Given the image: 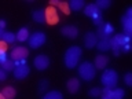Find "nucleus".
I'll use <instances>...</instances> for the list:
<instances>
[{
  "mask_svg": "<svg viewBox=\"0 0 132 99\" xmlns=\"http://www.w3.org/2000/svg\"><path fill=\"white\" fill-rule=\"evenodd\" d=\"M3 33H4V30H3L2 28H0V40H2V36H3Z\"/></svg>",
  "mask_w": 132,
  "mask_h": 99,
  "instance_id": "obj_38",
  "label": "nucleus"
},
{
  "mask_svg": "<svg viewBox=\"0 0 132 99\" xmlns=\"http://www.w3.org/2000/svg\"><path fill=\"white\" fill-rule=\"evenodd\" d=\"M113 37H114V40L117 41V44H118V45H121V47H122L124 44L129 43V40H131V37L125 36L124 33H118V35H114Z\"/></svg>",
  "mask_w": 132,
  "mask_h": 99,
  "instance_id": "obj_25",
  "label": "nucleus"
},
{
  "mask_svg": "<svg viewBox=\"0 0 132 99\" xmlns=\"http://www.w3.org/2000/svg\"><path fill=\"white\" fill-rule=\"evenodd\" d=\"M124 82H125L128 87L132 85V73H127L125 76H124Z\"/></svg>",
  "mask_w": 132,
  "mask_h": 99,
  "instance_id": "obj_33",
  "label": "nucleus"
},
{
  "mask_svg": "<svg viewBox=\"0 0 132 99\" xmlns=\"http://www.w3.org/2000/svg\"><path fill=\"white\" fill-rule=\"evenodd\" d=\"M68 6H69L70 11H78L85 7V3H84V0H70Z\"/></svg>",
  "mask_w": 132,
  "mask_h": 99,
  "instance_id": "obj_19",
  "label": "nucleus"
},
{
  "mask_svg": "<svg viewBox=\"0 0 132 99\" xmlns=\"http://www.w3.org/2000/svg\"><path fill=\"white\" fill-rule=\"evenodd\" d=\"M2 95L6 99H14L16 96V89L14 88V87H11V85L4 87V88L2 89Z\"/></svg>",
  "mask_w": 132,
  "mask_h": 99,
  "instance_id": "obj_18",
  "label": "nucleus"
},
{
  "mask_svg": "<svg viewBox=\"0 0 132 99\" xmlns=\"http://www.w3.org/2000/svg\"><path fill=\"white\" fill-rule=\"evenodd\" d=\"M96 48L99 50V51H102V52L110 51V43H109V40H98Z\"/></svg>",
  "mask_w": 132,
  "mask_h": 99,
  "instance_id": "obj_27",
  "label": "nucleus"
},
{
  "mask_svg": "<svg viewBox=\"0 0 132 99\" xmlns=\"http://www.w3.org/2000/svg\"><path fill=\"white\" fill-rule=\"evenodd\" d=\"M94 4L99 8V10H106V8H109L111 6V2L110 0H96Z\"/></svg>",
  "mask_w": 132,
  "mask_h": 99,
  "instance_id": "obj_29",
  "label": "nucleus"
},
{
  "mask_svg": "<svg viewBox=\"0 0 132 99\" xmlns=\"http://www.w3.org/2000/svg\"><path fill=\"white\" fill-rule=\"evenodd\" d=\"M98 44V37L95 32H87L84 35V45L87 50H91L94 47H96Z\"/></svg>",
  "mask_w": 132,
  "mask_h": 99,
  "instance_id": "obj_11",
  "label": "nucleus"
},
{
  "mask_svg": "<svg viewBox=\"0 0 132 99\" xmlns=\"http://www.w3.org/2000/svg\"><path fill=\"white\" fill-rule=\"evenodd\" d=\"M62 36L68 37V39H77L78 37V28L74 25H66V26L61 28Z\"/></svg>",
  "mask_w": 132,
  "mask_h": 99,
  "instance_id": "obj_9",
  "label": "nucleus"
},
{
  "mask_svg": "<svg viewBox=\"0 0 132 99\" xmlns=\"http://www.w3.org/2000/svg\"><path fill=\"white\" fill-rule=\"evenodd\" d=\"M110 92H111V88H107V87H105V88H102V95H101V99H111V96H110Z\"/></svg>",
  "mask_w": 132,
  "mask_h": 99,
  "instance_id": "obj_32",
  "label": "nucleus"
},
{
  "mask_svg": "<svg viewBox=\"0 0 132 99\" xmlns=\"http://www.w3.org/2000/svg\"><path fill=\"white\" fill-rule=\"evenodd\" d=\"M43 99H63V95L59 91L54 89V91H48L43 95Z\"/></svg>",
  "mask_w": 132,
  "mask_h": 99,
  "instance_id": "obj_21",
  "label": "nucleus"
},
{
  "mask_svg": "<svg viewBox=\"0 0 132 99\" xmlns=\"http://www.w3.org/2000/svg\"><path fill=\"white\" fill-rule=\"evenodd\" d=\"M0 99H6V98H4L3 95H2V92H0Z\"/></svg>",
  "mask_w": 132,
  "mask_h": 99,
  "instance_id": "obj_39",
  "label": "nucleus"
},
{
  "mask_svg": "<svg viewBox=\"0 0 132 99\" xmlns=\"http://www.w3.org/2000/svg\"><path fill=\"white\" fill-rule=\"evenodd\" d=\"M109 43H110V50L113 51V54H114L116 56H118L120 54H121V48H122V47L117 44V41L114 40V37H113V36H111L110 39H109Z\"/></svg>",
  "mask_w": 132,
  "mask_h": 99,
  "instance_id": "obj_20",
  "label": "nucleus"
},
{
  "mask_svg": "<svg viewBox=\"0 0 132 99\" xmlns=\"http://www.w3.org/2000/svg\"><path fill=\"white\" fill-rule=\"evenodd\" d=\"M45 41H47V35H45L44 32H35V33H32V35L29 36L28 44H29L30 48L36 50V48H40Z\"/></svg>",
  "mask_w": 132,
  "mask_h": 99,
  "instance_id": "obj_4",
  "label": "nucleus"
},
{
  "mask_svg": "<svg viewBox=\"0 0 132 99\" xmlns=\"http://www.w3.org/2000/svg\"><path fill=\"white\" fill-rule=\"evenodd\" d=\"M113 33H114L113 25L110 22H103L101 26H98L96 37H98V40H109Z\"/></svg>",
  "mask_w": 132,
  "mask_h": 99,
  "instance_id": "obj_5",
  "label": "nucleus"
},
{
  "mask_svg": "<svg viewBox=\"0 0 132 99\" xmlns=\"http://www.w3.org/2000/svg\"><path fill=\"white\" fill-rule=\"evenodd\" d=\"M2 41H4L6 44H12L14 41H16L15 33H12V32H4L3 36H2Z\"/></svg>",
  "mask_w": 132,
  "mask_h": 99,
  "instance_id": "obj_23",
  "label": "nucleus"
},
{
  "mask_svg": "<svg viewBox=\"0 0 132 99\" xmlns=\"http://www.w3.org/2000/svg\"><path fill=\"white\" fill-rule=\"evenodd\" d=\"M29 73H30V69H29L28 65L25 66H15V69L12 70V74H14V77L16 78V80H25Z\"/></svg>",
  "mask_w": 132,
  "mask_h": 99,
  "instance_id": "obj_10",
  "label": "nucleus"
},
{
  "mask_svg": "<svg viewBox=\"0 0 132 99\" xmlns=\"http://www.w3.org/2000/svg\"><path fill=\"white\" fill-rule=\"evenodd\" d=\"M51 7H58V8H59V10H62V11H63L65 12V14H69V6H68V4H66V3H63V2H59V0H52V2H51Z\"/></svg>",
  "mask_w": 132,
  "mask_h": 99,
  "instance_id": "obj_22",
  "label": "nucleus"
},
{
  "mask_svg": "<svg viewBox=\"0 0 132 99\" xmlns=\"http://www.w3.org/2000/svg\"><path fill=\"white\" fill-rule=\"evenodd\" d=\"M88 95L91 98H99L102 95V88H98V87H95V88H91Z\"/></svg>",
  "mask_w": 132,
  "mask_h": 99,
  "instance_id": "obj_31",
  "label": "nucleus"
},
{
  "mask_svg": "<svg viewBox=\"0 0 132 99\" xmlns=\"http://www.w3.org/2000/svg\"><path fill=\"white\" fill-rule=\"evenodd\" d=\"M6 48H7V45L4 41L0 40V66H2L4 62H6L8 59V56H7V52H6Z\"/></svg>",
  "mask_w": 132,
  "mask_h": 99,
  "instance_id": "obj_26",
  "label": "nucleus"
},
{
  "mask_svg": "<svg viewBox=\"0 0 132 99\" xmlns=\"http://www.w3.org/2000/svg\"><path fill=\"white\" fill-rule=\"evenodd\" d=\"M107 63H109V56L105 55V54H98L95 56V61H94L95 69H105Z\"/></svg>",
  "mask_w": 132,
  "mask_h": 99,
  "instance_id": "obj_14",
  "label": "nucleus"
},
{
  "mask_svg": "<svg viewBox=\"0 0 132 99\" xmlns=\"http://www.w3.org/2000/svg\"><path fill=\"white\" fill-rule=\"evenodd\" d=\"M32 18L33 21H36L37 23H44L45 22V11L39 8V10H35L32 12Z\"/></svg>",
  "mask_w": 132,
  "mask_h": 99,
  "instance_id": "obj_17",
  "label": "nucleus"
},
{
  "mask_svg": "<svg viewBox=\"0 0 132 99\" xmlns=\"http://www.w3.org/2000/svg\"><path fill=\"white\" fill-rule=\"evenodd\" d=\"M121 23H122V29H124V35L131 37L132 36V16L122 15L121 16Z\"/></svg>",
  "mask_w": 132,
  "mask_h": 99,
  "instance_id": "obj_13",
  "label": "nucleus"
},
{
  "mask_svg": "<svg viewBox=\"0 0 132 99\" xmlns=\"http://www.w3.org/2000/svg\"><path fill=\"white\" fill-rule=\"evenodd\" d=\"M77 73H78V77H80L81 80L89 82L95 78V76H96V69H95L94 63H91L88 61H84L77 66Z\"/></svg>",
  "mask_w": 132,
  "mask_h": 99,
  "instance_id": "obj_2",
  "label": "nucleus"
},
{
  "mask_svg": "<svg viewBox=\"0 0 132 99\" xmlns=\"http://www.w3.org/2000/svg\"><path fill=\"white\" fill-rule=\"evenodd\" d=\"M6 21H4V19H0V28H2L3 29V30H4V28H6Z\"/></svg>",
  "mask_w": 132,
  "mask_h": 99,
  "instance_id": "obj_37",
  "label": "nucleus"
},
{
  "mask_svg": "<svg viewBox=\"0 0 132 99\" xmlns=\"http://www.w3.org/2000/svg\"><path fill=\"white\" fill-rule=\"evenodd\" d=\"M29 36H30V32H29V29H28V28H21L19 30L15 33L16 41H19V43H23V41H28Z\"/></svg>",
  "mask_w": 132,
  "mask_h": 99,
  "instance_id": "obj_16",
  "label": "nucleus"
},
{
  "mask_svg": "<svg viewBox=\"0 0 132 99\" xmlns=\"http://www.w3.org/2000/svg\"><path fill=\"white\" fill-rule=\"evenodd\" d=\"M29 56V48L25 45H15L11 50L10 58L12 61H18V59H26Z\"/></svg>",
  "mask_w": 132,
  "mask_h": 99,
  "instance_id": "obj_6",
  "label": "nucleus"
},
{
  "mask_svg": "<svg viewBox=\"0 0 132 99\" xmlns=\"http://www.w3.org/2000/svg\"><path fill=\"white\" fill-rule=\"evenodd\" d=\"M48 85H50L48 80H45V78H43V80H40V81H39V92L44 95V92L48 89Z\"/></svg>",
  "mask_w": 132,
  "mask_h": 99,
  "instance_id": "obj_30",
  "label": "nucleus"
},
{
  "mask_svg": "<svg viewBox=\"0 0 132 99\" xmlns=\"http://www.w3.org/2000/svg\"><path fill=\"white\" fill-rule=\"evenodd\" d=\"M66 88L70 94H77L80 91V80L77 77H72L69 78L68 82H66Z\"/></svg>",
  "mask_w": 132,
  "mask_h": 99,
  "instance_id": "obj_15",
  "label": "nucleus"
},
{
  "mask_svg": "<svg viewBox=\"0 0 132 99\" xmlns=\"http://www.w3.org/2000/svg\"><path fill=\"white\" fill-rule=\"evenodd\" d=\"M0 68H2V69L4 70V72H12V70L15 69V63H14V61H12L11 58L8 56V59H7L6 62H4V63H3L2 66H0Z\"/></svg>",
  "mask_w": 132,
  "mask_h": 99,
  "instance_id": "obj_28",
  "label": "nucleus"
},
{
  "mask_svg": "<svg viewBox=\"0 0 132 99\" xmlns=\"http://www.w3.org/2000/svg\"><path fill=\"white\" fill-rule=\"evenodd\" d=\"M81 48L78 45H72L66 50L65 55H63V63L68 69H74L78 66V62L81 59Z\"/></svg>",
  "mask_w": 132,
  "mask_h": 99,
  "instance_id": "obj_1",
  "label": "nucleus"
},
{
  "mask_svg": "<svg viewBox=\"0 0 132 99\" xmlns=\"http://www.w3.org/2000/svg\"><path fill=\"white\" fill-rule=\"evenodd\" d=\"M84 14L88 16V18L94 19V18H96V16L102 15V12H101V10H99L94 3H91V4H88V6L84 7Z\"/></svg>",
  "mask_w": 132,
  "mask_h": 99,
  "instance_id": "obj_12",
  "label": "nucleus"
},
{
  "mask_svg": "<svg viewBox=\"0 0 132 99\" xmlns=\"http://www.w3.org/2000/svg\"><path fill=\"white\" fill-rule=\"evenodd\" d=\"M110 96H111V99H124V96H125V89L116 87V88L111 89Z\"/></svg>",
  "mask_w": 132,
  "mask_h": 99,
  "instance_id": "obj_24",
  "label": "nucleus"
},
{
  "mask_svg": "<svg viewBox=\"0 0 132 99\" xmlns=\"http://www.w3.org/2000/svg\"><path fill=\"white\" fill-rule=\"evenodd\" d=\"M33 65H35V68L37 70H40V72H43V70L48 69L50 66V58L47 55H44V54H41V55H37L35 58V61H33Z\"/></svg>",
  "mask_w": 132,
  "mask_h": 99,
  "instance_id": "obj_7",
  "label": "nucleus"
},
{
  "mask_svg": "<svg viewBox=\"0 0 132 99\" xmlns=\"http://www.w3.org/2000/svg\"><path fill=\"white\" fill-rule=\"evenodd\" d=\"M129 50H131V43H127V44H124V45H122L121 52H128Z\"/></svg>",
  "mask_w": 132,
  "mask_h": 99,
  "instance_id": "obj_36",
  "label": "nucleus"
},
{
  "mask_svg": "<svg viewBox=\"0 0 132 99\" xmlns=\"http://www.w3.org/2000/svg\"><path fill=\"white\" fill-rule=\"evenodd\" d=\"M7 78V72H4V70L0 68V81H4Z\"/></svg>",
  "mask_w": 132,
  "mask_h": 99,
  "instance_id": "obj_35",
  "label": "nucleus"
},
{
  "mask_svg": "<svg viewBox=\"0 0 132 99\" xmlns=\"http://www.w3.org/2000/svg\"><path fill=\"white\" fill-rule=\"evenodd\" d=\"M44 11H45V22H48L50 25H54L59 21V11H58V8L50 6Z\"/></svg>",
  "mask_w": 132,
  "mask_h": 99,
  "instance_id": "obj_8",
  "label": "nucleus"
},
{
  "mask_svg": "<svg viewBox=\"0 0 132 99\" xmlns=\"http://www.w3.org/2000/svg\"><path fill=\"white\" fill-rule=\"evenodd\" d=\"M101 82L103 84V87L107 88H116L118 82V73L114 69H106L101 76Z\"/></svg>",
  "mask_w": 132,
  "mask_h": 99,
  "instance_id": "obj_3",
  "label": "nucleus"
},
{
  "mask_svg": "<svg viewBox=\"0 0 132 99\" xmlns=\"http://www.w3.org/2000/svg\"><path fill=\"white\" fill-rule=\"evenodd\" d=\"M14 63H15V66H25V65H28V61L26 59H18V61H14Z\"/></svg>",
  "mask_w": 132,
  "mask_h": 99,
  "instance_id": "obj_34",
  "label": "nucleus"
}]
</instances>
